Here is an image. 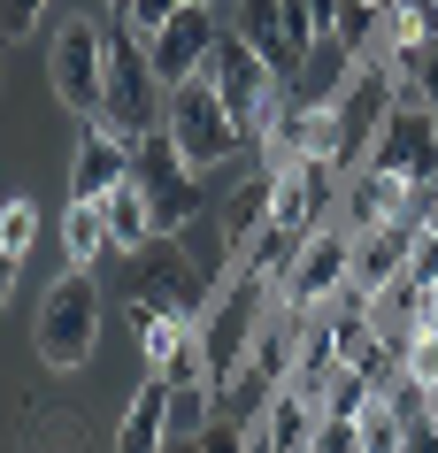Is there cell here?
<instances>
[{"label":"cell","instance_id":"32","mask_svg":"<svg viewBox=\"0 0 438 453\" xmlns=\"http://www.w3.org/2000/svg\"><path fill=\"white\" fill-rule=\"evenodd\" d=\"M16 269H24V254H8V246H0V300L16 292Z\"/></svg>","mask_w":438,"mask_h":453},{"label":"cell","instance_id":"1","mask_svg":"<svg viewBox=\"0 0 438 453\" xmlns=\"http://www.w3.org/2000/svg\"><path fill=\"white\" fill-rule=\"evenodd\" d=\"M200 77L223 93V108H231V123H239L246 139H269V131H277V116H285V77L269 70L239 31H216L208 70H200Z\"/></svg>","mask_w":438,"mask_h":453},{"label":"cell","instance_id":"2","mask_svg":"<svg viewBox=\"0 0 438 453\" xmlns=\"http://www.w3.org/2000/svg\"><path fill=\"white\" fill-rule=\"evenodd\" d=\"M93 338H100V285H93V269L77 262L39 300V361H47L54 377H70V369L93 361Z\"/></svg>","mask_w":438,"mask_h":453},{"label":"cell","instance_id":"35","mask_svg":"<svg viewBox=\"0 0 438 453\" xmlns=\"http://www.w3.org/2000/svg\"><path fill=\"white\" fill-rule=\"evenodd\" d=\"M423 231H431V239H438V208H431V215H423Z\"/></svg>","mask_w":438,"mask_h":453},{"label":"cell","instance_id":"6","mask_svg":"<svg viewBox=\"0 0 438 453\" xmlns=\"http://www.w3.org/2000/svg\"><path fill=\"white\" fill-rule=\"evenodd\" d=\"M208 269L177 246V231H154V239L139 246V262H131V300H146V308H170V315H200L208 308Z\"/></svg>","mask_w":438,"mask_h":453},{"label":"cell","instance_id":"23","mask_svg":"<svg viewBox=\"0 0 438 453\" xmlns=\"http://www.w3.org/2000/svg\"><path fill=\"white\" fill-rule=\"evenodd\" d=\"M354 423H362V446L369 453H400V446H408V430H400V415H392L385 392H369V400L354 407Z\"/></svg>","mask_w":438,"mask_h":453},{"label":"cell","instance_id":"5","mask_svg":"<svg viewBox=\"0 0 438 453\" xmlns=\"http://www.w3.org/2000/svg\"><path fill=\"white\" fill-rule=\"evenodd\" d=\"M131 177H139L146 208H154V231H185V223H193V208H200V177H193V162L177 154V139L162 131V123L131 139Z\"/></svg>","mask_w":438,"mask_h":453},{"label":"cell","instance_id":"13","mask_svg":"<svg viewBox=\"0 0 438 453\" xmlns=\"http://www.w3.org/2000/svg\"><path fill=\"white\" fill-rule=\"evenodd\" d=\"M131 177V139H123L116 123H100L77 139V162H70V200H100V192H116Z\"/></svg>","mask_w":438,"mask_h":453},{"label":"cell","instance_id":"30","mask_svg":"<svg viewBox=\"0 0 438 453\" xmlns=\"http://www.w3.org/2000/svg\"><path fill=\"white\" fill-rule=\"evenodd\" d=\"M177 8H185V0H131V16H123V24H131V31L146 39V31H162V24H170Z\"/></svg>","mask_w":438,"mask_h":453},{"label":"cell","instance_id":"17","mask_svg":"<svg viewBox=\"0 0 438 453\" xmlns=\"http://www.w3.org/2000/svg\"><path fill=\"white\" fill-rule=\"evenodd\" d=\"M400 200H408V177L362 162V169H354V185H346V231H369V223L400 215Z\"/></svg>","mask_w":438,"mask_h":453},{"label":"cell","instance_id":"7","mask_svg":"<svg viewBox=\"0 0 438 453\" xmlns=\"http://www.w3.org/2000/svg\"><path fill=\"white\" fill-rule=\"evenodd\" d=\"M47 77H54V100L77 108V116H100V85H108V24L93 16H70L47 47Z\"/></svg>","mask_w":438,"mask_h":453},{"label":"cell","instance_id":"27","mask_svg":"<svg viewBox=\"0 0 438 453\" xmlns=\"http://www.w3.org/2000/svg\"><path fill=\"white\" fill-rule=\"evenodd\" d=\"M400 62V77H415V93L438 108V39H423V47H408V54H392Z\"/></svg>","mask_w":438,"mask_h":453},{"label":"cell","instance_id":"10","mask_svg":"<svg viewBox=\"0 0 438 453\" xmlns=\"http://www.w3.org/2000/svg\"><path fill=\"white\" fill-rule=\"evenodd\" d=\"M216 31H223L216 8H208V0H185L162 31H146V62H154V77H162V85L200 77V70H208V47H216Z\"/></svg>","mask_w":438,"mask_h":453},{"label":"cell","instance_id":"4","mask_svg":"<svg viewBox=\"0 0 438 453\" xmlns=\"http://www.w3.org/2000/svg\"><path fill=\"white\" fill-rule=\"evenodd\" d=\"M162 131L177 139V154L193 169H216L231 162L246 146V131L231 123V108H223V93L208 85V77H185V85H170V100H162Z\"/></svg>","mask_w":438,"mask_h":453},{"label":"cell","instance_id":"11","mask_svg":"<svg viewBox=\"0 0 438 453\" xmlns=\"http://www.w3.org/2000/svg\"><path fill=\"white\" fill-rule=\"evenodd\" d=\"M354 70H362V47H346L339 31H323L316 47H308V62L285 77V100H292V108H331Z\"/></svg>","mask_w":438,"mask_h":453},{"label":"cell","instance_id":"18","mask_svg":"<svg viewBox=\"0 0 438 453\" xmlns=\"http://www.w3.org/2000/svg\"><path fill=\"white\" fill-rule=\"evenodd\" d=\"M269 231V169H254V177H239L231 185V200H223V246L246 262V246Z\"/></svg>","mask_w":438,"mask_h":453},{"label":"cell","instance_id":"15","mask_svg":"<svg viewBox=\"0 0 438 453\" xmlns=\"http://www.w3.org/2000/svg\"><path fill=\"white\" fill-rule=\"evenodd\" d=\"M116 446H123V453H146V446H170V377H162V369H146V384H139V400L123 407V423H116Z\"/></svg>","mask_w":438,"mask_h":453},{"label":"cell","instance_id":"21","mask_svg":"<svg viewBox=\"0 0 438 453\" xmlns=\"http://www.w3.org/2000/svg\"><path fill=\"white\" fill-rule=\"evenodd\" d=\"M62 239H70V262H100V254H116L100 200H70V223H62Z\"/></svg>","mask_w":438,"mask_h":453},{"label":"cell","instance_id":"24","mask_svg":"<svg viewBox=\"0 0 438 453\" xmlns=\"http://www.w3.org/2000/svg\"><path fill=\"white\" fill-rule=\"evenodd\" d=\"M331 31H339L346 47H362V54H369V39L385 31V0H339V16H331Z\"/></svg>","mask_w":438,"mask_h":453},{"label":"cell","instance_id":"8","mask_svg":"<svg viewBox=\"0 0 438 453\" xmlns=\"http://www.w3.org/2000/svg\"><path fill=\"white\" fill-rule=\"evenodd\" d=\"M346 277H354V231H346V223H316V231L300 239V254H292L285 285H277V308L316 315Z\"/></svg>","mask_w":438,"mask_h":453},{"label":"cell","instance_id":"19","mask_svg":"<svg viewBox=\"0 0 438 453\" xmlns=\"http://www.w3.org/2000/svg\"><path fill=\"white\" fill-rule=\"evenodd\" d=\"M100 215H108V239H116V254H139V246L154 239V208H146L139 177H123L116 192H100Z\"/></svg>","mask_w":438,"mask_h":453},{"label":"cell","instance_id":"34","mask_svg":"<svg viewBox=\"0 0 438 453\" xmlns=\"http://www.w3.org/2000/svg\"><path fill=\"white\" fill-rule=\"evenodd\" d=\"M108 16H131V0H108Z\"/></svg>","mask_w":438,"mask_h":453},{"label":"cell","instance_id":"31","mask_svg":"<svg viewBox=\"0 0 438 453\" xmlns=\"http://www.w3.org/2000/svg\"><path fill=\"white\" fill-rule=\"evenodd\" d=\"M400 277H415V285H431V277H438V239H431V231H415L408 269H400Z\"/></svg>","mask_w":438,"mask_h":453},{"label":"cell","instance_id":"29","mask_svg":"<svg viewBox=\"0 0 438 453\" xmlns=\"http://www.w3.org/2000/svg\"><path fill=\"white\" fill-rule=\"evenodd\" d=\"M47 16V0H0V39H31Z\"/></svg>","mask_w":438,"mask_h":453},{"label":"cell","instance_id":"9","mask_svg":"<svg viewBox=\"0 0 438 453\" xmlns=\"http://www.w3.org/2000/svg\"><path fill=\"white\" fill-rule=\"evenodd\" d=\"M369 162L392 169V177H438V108L423 93H392L377 139H369Z\"/></svg>","mask_w":438,"mask_h":453},{"label":"cell","instance_id":"26","mask_svg":"<svg viewBox=\"0 0 438 453\" xmlns=\"http://www.w3.org/2000/svg\"><path fill=\"white\" fill-rule=\"evenodd\" d=\"M31 239H39V208H31V192L0 200V246H8V254H31Z\"/></svg>","mask_w":438,"mask_h":453},{"label":"cell","instance_id":"22","mask_svg":"<svg viewBox=\"0 0 438 453\" xmlns=\"http://www.w3.org/2000/svg\"><path fill=\"white\" fill-rule=\"evenodd\" d=\"M216 415V384H170V438H200V423Z\"/></svg>","mask_w":438,"mask_h":453},{"label":"cell","instance_id":"16","mask_svg":"<svg viewBox=\"0 0 438 453\" xmlns=\"http://www.w3.org/2000/svg\"><path fill=\"white\" fill-rule=\"evenodd\" d=\"M231 31H239L246 47L262 54L277 77H292L300 70V54H292V39H285V0H239V16H231Z\"/></svg>","mask_w":438,"mask_h":453},{"label":"cell","instance_id":"3","mask_svg":"<svg viewBox=\"0 0 438 453\" xmlns=\"http://www.w3.org/2000/svg\"><path fill=\"white\" fill-rule=\"evenodd\" d=\"M162 100H170V85H162L154 62H146V39L116 16V24H108V85H100V116L116 123L123 139H139V131L162 123Z\"/></svg>","mask_w":438,"mask_h":453},{"label":"cell","instance_id":"25","mask_svg":"<svg viewBox=\"0 0 438 453\" xmlns=\"http://www.w3.org/2000/svg\"><path fill=\"white\" fill-rule=\"evenodd\" d=\"M400 377H415V384H431V392H438V331H431V323H415V331L400 338Z\"/></svg>","mask_w":438,"mask_h":453},{"label":"cell","instance_id":"28","mask_svg":"<svg viewBox=\"0 0 438 453\" xmlns=\"http://www.w3.org/2000/svg\"><path fill=\"white\" fill-rule=\"evenodd\" d=\"M316 446H323V453H354V446H362V423H354V415H331V407H323Z\"/></svg>","mask_w":438,"mask_h":453},{"label":"cell","instance_id":"33","mask_svg":"<svg viewBox=\"0 0 438 453\" xmlns=\"http://www.w3.org/2000/svg\"><path fill=\"white\" fill-rule=\"evenodd\" d=\"M415 323H431V331H438V277L423 285V315H415Z\"/></svg>","mask_w":438,"mask_h":453},{"label":"cell","instance_id":"14","mask_svg":"<svg viewBox=\"0 0 438 453\" xmlns=\"http://www.w3.org/2000/svg\"><path fill=\"white\" fill-rule=\"evenodd\" d=\"M316 423H323L316 392L277 384V392H269V407H262V423H254V438H262V446H277V453H300V446H316Z\"/></svg>","mask_w":438,"mask_h":453},{"label":"cell","instance_id":"20","mask_svg":"<svg viewBox=\"0 0 438 453\" xmlns=\"http://www.w3.org/2000/svg\"><path fill=\"white\" fill-rule=\"evenodd\" d=\"M200 315H170V308H146V300H131V331H139V361L146 369H162V361L185 346V331H193Z\"/></svg>","mask_w":438,"mask_h":453},{"label":"cell","instance_id":"12","mask_svg":"<svg viewBox=\"0 0 438 453\" xmlns=\"http://www.w3.org/2000/svg\"><path fill=\"white\" fill-rule=\"evenodd\" d=\"M415 215H385V223H369V231H354V277L346 285H362V292H385L400 269H408V246H415Z\"/></svg>","mask_w":438,"mask_h":453}]
</instances>
